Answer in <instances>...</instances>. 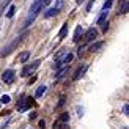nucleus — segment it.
Instances as JSON below:
<instances>
[{
  "label": "nucleus",
  "mask_w": 129,
  "mask_h": 129,
  "mask_svg": "<svg viewBox=\"0 0 129 129\" xmlns=\"http://www.w3.org/2000/svg\"><path fill=\"white\" fill-rule=\"evenodd\" d=\"M43 5H44V0H33V3H31V6H30V16H28L27 21H25L24 27H28V25L33 22V19L36 17V14L43 10Z\"/></svg>",
  "instance_id": "f257e3e1"
},
{
  "label": "nucleus",
  "mask_w": 129,
  "mask_h": 129,
  "mask_svg": "<svg viewBox=\"0 0 129 129\" xmlns=\"http://www.w3.org/2000/svg\"><path fill=\"white\" fill-rule=\"evenodd\" d=\"M33 106V99L31 98H22L21 101H17V112H25V110H28V109Z\"/></svg>",
  "instance_id": "f03ea898"
},
{
  "label": "nucleus",
  "mask_w": 129,
  "mask_h": 129,
  "mask_svg": "<svg viewBox=\"0 0 129 129\" xmlns=\"http://www.w3.org/2000/svg\"><path fill=\"white\" fill-rule=\"evenodd\" d=\"M14 79H16V73L13 69H6V71H3V74H2V80H3V83H6V85H11L13 82H14Z\"/></svg>",
  "instance_id": "7ed1b4c3"
},
{
  "label": "nucleus",
  "mask_w": 129,
  "mask_h": 129,
  "mask_svg": "<svg viewBox=\"0 0 129 129\" xmlns=\"http://www.w3.org/2000/svg\"><path fill=\"white\" fill-rule=\"evenodd\" d=\"M38 66H40V61H35V63H31V64H25V66L22 68V71H21V76H22V77H27L28 74L33 73Z\"/></svg>",
  "instance_id": "20e7f679"
},
{
  "label": "nucleus",
  "mask_w": 129,
  "mask_h": 129,
  "mask_svg": "<svg viewBox=\"0 0 129 129\" xmlns=\"http://www.w3.org/2000/svg\"><path fill=\"white\" fill-rule=\"evenodd\" d=\"M96 38H98V30H94V28H88L85 31V36H83V40H85L87 43L90 41H94Z\"/></svg>",
  "instance_id": "39448f33"
},
{
  "label": "nucleus",
  "mask_w": 129,
  "mask_h": 129,
  "mask_svg": "<svg viewBox=\"0 0 129 129\" xmlns=\"http://www.w3.org/2000/svg\"><path fill=\"white\" fill-rule=\"evenodd\" d=\"M22 38H24V36H19V38H17V40H14V41H13V43L10 44V46H6V47H5V49L2 50V52H0V57H5V55H8V54L11 52V49H13V47H14V46H16V44H17V43H21V40H22Z\"/></svg>",
  "instance_id": "423d86ee"
},
{
  "label": "nucleus",
  "mask_w": 129,
  "mask_h": 129,
  "mask_svg": "<svg viewBox=\"0 0 129 129\" xmlns=\"http://www.w3.org/2000/svg\"><path fill=\"white\" fill-rule=\"evenodd\" d=\"M58 11H60V10L57 8V6H55V8H49V10L46 11V14H44V17H47V19H49V17H54V16L58 14Z\"/></svg>",
  "instance_id": "0eeeda50"
},
{
  "label": "nucleus",
  "mask_w": 129,
  "mask_h": 129,
  "mask_svg": "<svg viewBox=\"0 0 129 129\" xmlns=\"http://www.w3.org/2000/svg\"><path fill=\"white\" fill-rule=\"evenodd\" d=\"M85 71H87V64H85V66H82L80 69H77V71H76V74H74V80H79L80 77L83 76V73H85Z\"/></svg>",
  "instance_id": "6e6552de"
},
{
  "label": "nucleus",
  "mask_w": 129,
  "mask_h": 129,
  "mask_svg": "<svg viewBox=\"0 0 129 129\" xmlns=\"http://www.w3.org/2000/svg\"><path fill=\"white\" fill-rule=\"evenodd\" d=\"M107 16H109V11H107V10H102V11H101V16L98 17V24L102 25V24H104V21L107 19Z\"/></svg>",
  "instance_id": "1a4fd4ad"
},
{
  "label": "nucleus",
  "mask_w": 129,
  "mask_h": 129,
  "mask_svg": "<svg viewBox=\"0 0 129 129\" xmlns=\"http://www.w3.org/2000/svg\"><path fill=\"white\" fill-rule=\"evenodd\" d=\"M104 46V43L102 41H99V43H94V44H91V46H90V50H91V52H98V50Z\"/></svg>",
  "instance_id": "9d476101"
},
{
  "label": "nucleus",
  "mask_w": 129,
  "mask_h": 129,
  "mask_svg": "<svg viewBox=\"0 0 129 129\" xmlns=\"http://www.w3.org/2000/svg\"><path fill=\"white\" fill-rule=\"evenodd\" d=\"M30 58V52L27 50V52H22L21 55H19V61L21 63H27V60Z\"/></svg>",
  "instance_id": "9b49d317"
},
{
  "label": "nucleus",
  "mask_w": 129,
  "mask_h": 129,
  "mask_svg": "<svg viewBox=\"0 0 129 129\" xmlns=\"http://www.w3.org/2000/svg\"><path fill=\"white\" fill-rule=\"evenodd\" d=\"M46 93V87L44 85H41V87H38V90L35 91V98H41V96Z\"/></svg>",
  "instance_id": "f8f14e48"
},
{
  "label": "nucleus",
  "mask_w": 129,
  "mask_h": 129,
  "mask_svg": "<svg viewBox=\"0 0 129 129\" xmlns=\"http://www.w3.org/2000/svg\"><path fill=\"white\" fill-rule=\"evenodd\" d=\"M126 13H129V0L124 2L121 5V8H120V14H126Z\"/></svg>",
  "instance_id": "ddd939ff"
},
{
  "label": "nucleus",
  "mask_w": 129,
  "mask_h": 129,
  "mask_svg": "<svg viewBox=\"0 0 129 129\" xmlns=\"http://www.w3.org/2000/svg\"><path fill=\"white\" fill-rule=\"evenodd\" d=\"M80 35H82V27H80V25H79V27L76 28V31H74V38H73V40H74V41L77 43V41L80 40Z\"/></svg>",
  "instance_id": "4468645a"
},
{
  "label": "nucleus",
  "mask_w": 129,
  "mask_h": 129,
  "mask_svg": "<svg viewBox=\"0 0 129 129\" xmlns=\"http://www.w3.org/2000/svg\"><path fill=\"white\" fill-rule=\"evenodd\" d=\"M66 31H68V24H63V27H61V30H60V33H58V38H64Z\"/></svg>",
  "instance_id": "2eb2a0df"
},
{
  "label": "nucleus",
  "mask_w": 129,
  "mask_h": 129,
  "mask_svg": "<svg viewBox=\"0 0 129 129\" xmlns=\"http://www.w3.org/2000/svg\"><path fill=\"white\" fill-rule=\"evenodd\" d=\"M14 13H16V6H14V5H11V6H10V10H8V13H6V17H10V19H11L13 16H14Z\"/></svg>",
  "instance_id": "dca6fc26"
},
{
  "label": "nucleus",
  "mask_w": 129,
  "mask_h": 129,
  "mask_svg": "<svg viewBox=\"0 0 129 129\" xmlns=\"http://www.w3.org/2000/svg\"><path fill=\"white\" fill-rule=\"evenodd\" d=\"M10 101H11V98H10V96H8V94H3L2 98H0V104H8Z\"/></svg>",
  "instance_id": "f3484780"
},
{
  "label": "nucleus",
  "mask_w": 129,
  "mask_h": 129,
  "mask_svg": "<svg viewBox=\"0 0 129 129\" xmlns=\"http://www.w3.org/2000/svg\"><path fill=\"white\" fill-rule=\"evenodd\" d=\"M60 121H63V123H68L69 121V115L64 112V113H61V117H60Z\"/></svg>",
  "instance_id": "a211bd4d"
},
{
  "label": "nucleus",
  "mask_w": 129,
  "mask_h": 129,
  "mask_svg": "<svg viewBox=\"0 0 129 129\" xmlns=\"http://www.w3.org/2000/svg\"><path fill=\"white\" fill-rule=\"evenodd\" d=\"M112 3H113L112 0H107V2H106L104 5H102V10H107V11H109V8H110V6H112Z\"/></svg>",
  "instance_id": "6ab92c4d"
},
{
  "label": "nucleus",
  "mask_w": 129,
  "mask_h": 129,
  "mask_svg": "<svg viewBox=\"0 0 129 129\" xmlns=\"http://www.w3.org/2000/svg\"><path fill=\"white\" fill-rule=\"evenodd\" d=\"M123 113L126 115V117H129V102L123 106Z\"/></svg>",
  "instance_id": "aec40b11"
},
{
  "label": "nucleus",
  "mask_w": 129,
  "mask_h": 129,
  "mask_svg": "<svg viewBox=\"0 0 129 129\" xmlns=\"http://www.w3.org/2000/svg\"><path fill=\"white\" fill-rule=\"evenodd\" d=\"M94 5V0H90V2H88V5H87V11H90V10H91V6Z\"/></svg>",
  "instance_id": "412c9836"
},
{
  "label": "nucleus",
  "mask_w": 129,
  "mask_h": 129,
  "mask_svg": "<svg viewBox=\"0 0 129 129\" xmlns=\"http://www.w3.org/2000/svg\"><path fill=\"white\" fill-rule=\"evenodd\" d=\"M101 28H102V31L106 33V31L109 30V24H107V22H104V24H102V27H101Z\"/></svg>",
  "instance_id": "4be33fe9"
},
{
  "label": "nucleus",
  "mask_w": 129,
  "mask_h": 129,
  "mask_svg": "<svg viewBox=\"0 0 129 129\" xmlns=\"http://www.w3.org/2000/svg\"><path fill=\"white\" fill-rule=\"evenodd\" d=\"M44 126H46V123H44V121L41 120V121H40V127H41V129H44Z\"/></svg>",
  "instance_id": "5701e85b"
},
{
  "label": "nucleus",
  "mask_w": 129,
  "mask_h": 129,
  "mask_svg": "<svg viewBox=\"0 0 129 129\" xmlns=\"http://www.w3.org/2000/svg\"><path fill=\"white\" fill-rule=\"evenodd\" d=\"M63 104H64V99H63V98H61V99H60V102H58V107H61V106H63Z\"/></svg>",
  "instance_id": "b1692460"
},
{
  "label": "nucleus",
  "mask_w": 129,
  "mask_h": 129,
  "mask_svg": "<svg viewBox=\"0 0 129 129\" xmlns=\"http://www.w3.org/2000/svg\"><path fill=\"white\" fill-rule=\"evenodd\" d=\"M82 2H83V0H77V3H79V5H80V3H82Z\"/></svg>",
  "instance_id": "393cba45"
}]
</instances>
